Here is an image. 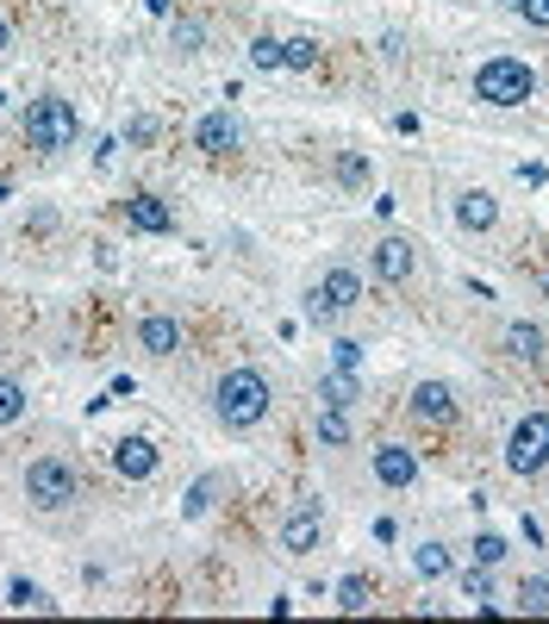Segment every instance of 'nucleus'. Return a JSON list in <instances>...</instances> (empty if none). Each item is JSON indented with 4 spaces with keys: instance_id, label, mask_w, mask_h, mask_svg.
I'll return each instance as SVG.
<instances>
[{
    "instance_id": "nucleus-1",
    "label": "nucleus",
    "mask_w": 549,
    "mask_h": 624,
    "mask_svg": "<svg viewBox=\"0 0 549 624\" xmlns=\"http://www.w3.org/2000/svg\"><path fill=\"white\" fill-rule=\"evenodd\" d=\"M269 406H274V387L263 369H225L219 387H213V412H219L225 431H256L269 419Z\"/></svg>"
},
{
    "instance_id": "nucleus-2",
    "label": "nucleus",
    "mask_w": 549,
    "mask_h": 624,
    "mask_svg": "<svg viewBox=\"0 0 549 624\" xmlns=\"http://www.w3.org/2000/svg\"><path fill=\"white\" fill-rule=\"evenodd\" d=\"M531 94H537V69L524 56H487L474 69V100H487V106H524Z\"/></svg>"
},
{
    "instance_id": "nucleus-3",
    "label": "nucleus",
    "mask_w": 549,
    "mask_h": 624,
    "mask_svg": "<svg viewBox=\"0 0 549 624\" xmlns=\"http://www.w3.org/2000/svg\"><path fill=\"white\" fill-rule=\"evenodd\" d=\"M20 125H25V144L44 150V156H50V150H69L75 144V106L63 94H38L31 106H25Z\"/></svg>"
},
{
    "instance_id": "nucleus-4",
    "label": "nucleus",
    "mask_w": 549,
    "mask_h": 624,
    "mask_svg": "<svg viewBox=\"0 0 549 624\" xmlns=\"http://www.w3.org/2000/svg\"><path fill=\"white\" fill-rule=\"evenodd\" d=\"M75 494H81V474H75V462H63V456H38V462L25 469V499H31L38 512H63Z\"/></svg>"
},
{
    "instance_id": "nucleus-5",
    "label": "nucleus",
    "mask_w": 549,
    "mask_h": 624,
    "mask_svg": "<svg viewBox=\"0 0 549 624\" xmlns=\"http://www.w3.org/2000/svg\"><path fill=\"white\" fill-rule=\"evenodd\" d=\"M506 469L512 474H544L549 469V412H524L506 431Z\"/></svg>"
},
{
    "instance_id": "nucleus-6",
    "label": "nucleus",
    "mask_w": 549,
    "mask_h": 624,
    "mask_svg": "<svg viewBox=\"0 0 549 624\" xmlns=\"http://www.w3.org/2000/svg\"><path fill=\"white\" fill-rule=\"evenodd\" d=\"M362 300V275L356 269H324L312 288H306V313L312 319H337V313H349Z\"/></svg>"
},
{
    "instance_id": "nucleus-7",
    "label": "nucleus",
    "mask_w": 549,
    "mask_h": 624,
    "mask_svg": "<svg viewBox=\"0 0 549 624\" xmlns=\"http://www.w3.org/2000/svg\"><path fill=\"white\" fill-rule=\"evenodd\" d=\"M319 544H324V512H319V499H306V506H294L281 519V549L288 556H312Z\"/></svg>"
},
{
    "instance_id": "nucleus-8",
    "label": "nucleus",
    "mask_w": 549,
    "mask_h": 624,
    "mask_svg": "<svg viewBox=\"0 0 549 624\" xmlns=\"http://www.w3.org/2000/svg\"><path fill=\"white\" fill-rule=\"evenodd\" d=\"M369 269H374V281H406V275L419 269V250H412V238H399V231H387V238H374V250H369Z\"/></svg>"
},
{
    "instance_id": "nucleus-9",
    "label": "nucleus",
    "mask_w": 549,
    "mask_h": 624,
    "mask_svg": "<svg viewBox=\"0 0 549 624\" xmlns=\"http://www.w3.org/2000/svg\"><path fill=\"white\" fill-rule=\"evenodd\" d=\"M194 144L206 150V156H231V150L244 144V125L231 119L225 106H213V113H200V125H194Z\"/></svg>"
},
{
    "instance_id": "nucleus-10",
    "label": "nucleus",
    "mask_w": 549,
    "mask_h": 624,
    "mask_svg": "<svg viewBox=\"0 0 549 624\" xmlns=\"http://www.w3.org/2000/svg\"><path fill=\"white\" fill-rule=\"evenodd\" d=\"M374 481H381V487H412V481H419V449L381 444L374 449Z\"/></svg>"
},
{
    "instance_id": "nucleus-11",
    "label": "nucleus",
    "mask_w": 549,
    "mask_h": 624,
    "mask_svg": "<svg viewBox=\"0 0 549 624\" xmlns=\"http://www.w3.org/2000/svg\"><path fill=\"white\" fill-rule=\"evenodd\" d=\"M412 419L449 424L456 419V387H449V381H419V387H412Z\"/></svg>"
},
{
    "instance_id": "nucleus-12",
    "label": "nucleus",
    "mask_w": 549,
    "mask_h": 624,
    "mask_svg": "<svg viewBox=\"0 0 549 624\" xmlns=\"http://www.w3.org/2000/svg\"><path fill=\"white\" fill-rule=\"evenodd\" d=\"M138 349L175 356V349H181V319H175V313H144V319H138Z\"/></svg>"
},
{
    "instance_id": "nucleus-13",
    "label": "nucleus",
    "mask_w": 549,
    "mask_h": 624,
    "mask_svg": "<svg viewBox=\"0 0 549 624\" xmlns=\"http://www.w3.org/2000/svg\"><path fill=\"white\" fill-rule=\"evenodd\" d=\"M113 469H119L125 481H150V474H156V444H150V437H119V444H113Z\"/></svg>"
},
{
    "instance_id": "nucleus-14",
    "label": "nucleus",
    "mask_w": 549,
    "mask_h": 624,
    "mask_svg": "<svg viewBox=\"0 0 549 624\" xmlns=\"http://www.w3.org/2000/svg\"><path fill=\"white\" fill-rule=\"evenodd\" d=\"M125 225L131 231H175V206L156 194H131L125 200Z\"/></svg>"
},
{
    "instance_id": "nucleus-15",
    "label": "nucleus",
    "mask_w": 549,
    "mask_h": 624,
    "mask_svg": "<svg viewBox=\"0 0 549 624\" xmlns=\"http://www.w3.org/2000/svg\"><path fill=\"white\" fill-rule=\"evenodd\" d=\"M456 225H462V231H494V225H499V200L487 194V188L456 194Z\"/></svg>"
},
{
    "instance_id": "nucleus-16",
    "label": "nucleus",
    "mask_w": 549,
    "mask_h": 624,
    "mask_svg": "<svg viewBox=\"0 0 549 624\" xmlns=\"http://www.w3.org/2000/svg\"><path fill=\"white\" fill-rule=\"evenodd\" d=\"M506 356H512V362H544V324L512 319L506 324Z\"/></svg>"
},
{
    "instance_id": "nucleus-17",
    "label": "nucleus",
    "mask_w": 549,
    "mask_h": 624,
    "mask_svg": "<svg viewBox=\"0 0 549 624\" xmlns=\"http://www.w3.org/2000/svg\"><path fill=\"white\" fill-rule=\"evenodd\" d=\"M337 606H344V612H369L374 606L369 574H344V581H337Z\"/></svg>"
},
{
    "instance_id": "nucleus-18",
    "label": "nucleus",
    "mask_w": 549,
    "mask_h": 624,
    "mask_svg": "<svg viewBox=\"0 0 549 624\" xmlns=\"http://www.w3.org/2000/svg\"><path fill=\"white\" fill-rule=\"evenodd\" d=\"M412 574H419V581H437V574H449V549H444V544H419V549H412Z\"/></svg>"
},
{
    "instance_id": "nucleus-19",
    "label": "nucleus",
    "mask_w": 549,
    "mask_h": 624,
    "mask_svg": "<svg viewBox=\"0 0 549 624\" xmlns=\"http://www.w3.org/2000/svg\"><path fill=\"white\" fill-rule=\"evenodd\" d=\"M7 606H31V612H50V599H44V587H38V581H25V574H13V581H7Z\"/></svg>"
},
{
    "instance_id": "nucleus-20",
    "label": "nucleus",
    "mask_w": 549,
    "mask_h": 624,
    "mask_svg": "<svg viewBox=\"0 0 549 624\" xmlns=\"http://www.w3.org/2000/svg\"><path fill=\"white\" fill-rule=\"evenodd\" d=\"M319 444H324V449H344V444H349L344 406H324V412H319Z\"/></svg>"
},
{
    "instance_id": "nucleus-21",
    "label": "nucleus",
    "mask_w": 549,
    "mask_h": 624,
    "mask_svg": "<svg viewBox=\"0 0 549 624\" xmlns=\"http://www.w3.org/2000/svg\"><path fill=\"white\" fill-rule=\"evenodd\" d=\"M25 406H31V399H25V387L13 381V374H0V424H20Z\"/></svg>"
},
{
    "instance_id": "nucleus-22",
    "label": "nucleus",
    "mask_w": 549,
    "mask_h": 624,
    "mask_svg": "<svg viewBox=\"0 0 549 624\" xmlns=\"http://www.w3.org/2000/svg\"><path fill=\"white\" fill-rule=\"evenodd\" d=\"M213 494H219V474H200L194 487H188V499H181V519H200L213 506Z\"/></svg>"
},
{
    "instance_id": "nucleus-23",
    "label": "nucleus",
    "mask_w": 549,
    "mask_h": 624,
    "mask_svg": "<svg viewBox=\"0 0 549 624\" xmlns=\"http://www.w3.org/2000/svg\"><path fill=\"white\" fill-rule=\"evenodd\" d=\"M319 394H324V406H349V399H356V374H349V369L324 374V381H319Z\"/></svg>"
},
{
    "instance_id": "nucleus-24",
    "label": "nucleus",
    "mask_w": 549,
    "mask_h": 624,
    "mask_svg": "<svg viewBox=\"0 0 549 624\" xmlns=\"http://www.w3.org/2000/svg\"><path fill=\"white\" fill-rule=\"evenodd\" d=\"M519 612H549V581H544V574L519 581Z\"/></svg>"
},
{
    "instance_id": "nucleus-25",
    "label": "nucleus",
    "mask_w": 549,
    "mask_h": 624,
    "mask_svg": "<svg viewBox=\"0 0 549 624\" xmlns=\"http://www.w3.org/2000/svg\"><path fill=\"white\" fill-rule=\"evenodd\" d=\"M250 63H256V69H288V50H281V38H256V44H250Z\"/></svg>"
},
{
    "instance_id": "nucleus-26",
    "label": "nucleus",
    "mask_w": 549,
    "mask_h": 624,
    "mask_svg": "<svg viewBox=\"0 0 549 624\" xmlns=\"http://www.w3.org/2000/svg\"><path fill=\"white\" fill-rule=\"evenodd\" d=\"M169 38H175V50H181V56H194V50L206 44V25H200V20H175Z\"/></svg>"
},
{
    "instance_id": "nucleus-27",
    "label": "nucleus",
    "mask_w": 549,
    "mask_h": 624,
    "mask_svg": "<svg viewBox=\"0 0 549 624\" xmlns=\"http://www.w3.org/2000/svg\"><path fill=\"white\" fill-rule=\"evenodd\" d=\"M288 69H312V63H319V38H288Z\"/></svg>"
},
{
    "instance_id": "nucleus-28",
    "label": "nucleus",
    "mask_w": 549,
    "mask_h": 624,
    "mask_svg": "<svg viewBox=\"0 0 549 624\" xmlns=\"http://www.w3.org/2000/svg\"><path fill=\"white\" fill-rule=\"evenodd\" d=\"M499 7H506V13H519L524 25H544V31H549V0H499Z\"/></svg>"
},
{
    "instance_id": "nucleus-29",
    "label": "nucleus",
    "mask_w": 549,
    "mask_h": 624,
    "mask_svg": "<svg viewBox=\"0 0 549 624\" xmlns=\"http://www.w3.org/2000/svg\"><path fill=\"white\" fill-rule=\"evenodd\" d=\"M474 562H481V569H494V562H506V537H494V531H481V537H474Z\"/></svg>"
},
{
    "instance_id": "nucleus-30",
    "label": "nucleus",
    "mask_w": 549,
    "mask_h": 624,
    "mask_svg": "<svg viewBox=\"0 0 549 624\" xmlns=\"http://www.w3.org/2000/svg\"><path fill=\"white\" fill-rule=\"evenodd\" d=\"M337 181H349V188H356V181H369V163H362L356 150H344V156H337Z\"/></svg>"
},
{
    "instance_id": "nucleus-31",
    "label": "nucleus",
    "mask_w": 549,
    "mask_h": 624,
    "mask_svg": "<svg viewBox=\"0 0 549 624\" xmlns=\"http://www.w3.org/2000/svg\"><path fill=\"white\" fill-rule=\"evenodd\" d=\"M462 594H469V599H487V594H494V574H487L481 562H474V569L462 574Z\"/></svg>"
},
{
    "instance_id": "nucleus-32",
    "label": "nucleus",
    "mask_w": 549,
    "mask_h": 624,
    "mask_svg": "<svg viewBox=\"0 0 549 624\" xmlns=\"http://www.w3.org/2000/svg\"><path fill=\"white\" fill-rule=\"evenodd\" d=\"M331 362H337V369H356V362H362V344H356V338H337V344H331Z\"/></svg>"
},
{
    "instance_id": "nucleus-33",
    "label": "nucleus",
    "mask_w": 549,
    "mask_h": 624,
    "mask_svg": "<svg viewBox=\"0 0 549 624\" xmlns=\"http://www.w3.org/2000/svg\"><path fill=\"white\" fill-rule=\"evenodd\" d=\"M150 138H156V125H150V119H131V125H125V144H150Z\"/></svg>"
},
{
    "instance_id": "nucleus-34",
    "label": "nucleus",
    "mask_w": 549,
    "mask_h": 624,
    "mask_svg": "<svg viewBox=\"0 0 549 624\" xmlns=\"http://www.w3.org/2000/svg\"><path fill=\"white\" fill-rule=\"evenodd\" d=\"M7 50H13V20L0 13V56H7Z\"/></svg>"
},
{
    "instance_id": "nucleus-35",
    "label": "nucleus",
    "mask_w": 549,
    "mask_h": 624,
    "mask_svg": "<svg viewBox=\"0 0 549 624\" xmlns=\"http://www.w3.org/2000/svg\"><path fill=\"white\" fill-rule=\"evenodd\" d=\"M144 7H150V13H169V0H144Z\"/></svg>"
}]
</instances>
